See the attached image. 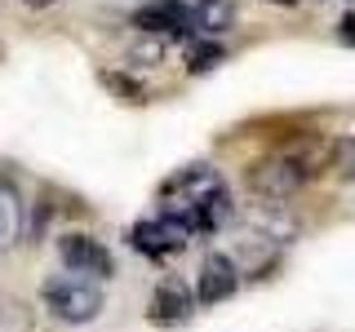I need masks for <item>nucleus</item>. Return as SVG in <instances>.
<instances>
[{"label":"nucleus","instance_id":"f257e3e1","mask_svg":"<svg viewBox=\"0 0 355 332\" xmlns=\"http://www.w3.org/2000/svg\"><path fill=\"white\" fill-rule=\"evenodd\" d=\"M40 302L58 324H94L103 315V288L89 279H44L40 284Z\"/></svg>","mask_w":355,"mask_h":332},{"label":"nucleus","instance_id":"f03ea898","mask_svg":"<svg viewBox=\"0 0 355 332\" xmlns=\"http://www.w3.org/2000/svg\"><path fill=\"white\" fill-rule=\"evenodd\" d=\"M306 177H311V169L297 155H271V160H258L249 169V191L262 199H288L293 191H302Z\"/></svg>","mask_w":355,"mask_h":332},{"label":"nucleus","instance_id":"7ed1b4c3","mask_svg":"<svg viewBox=\"0 0 355 332\" xmlns=\"http://www.w3.org/2000/svg\"><path fill=\"white\" fill-rule=\"evenodd\" d=\"M187 239H191V230H187L182 221L164 217V213L138 221V226L129 230V243L142 252V257H173V252L187 248Z\"/></svg>","mask_w":355,"mask_h":332},{"label":"nucleus","instance_id":"20e7f679","mask_svg":"<svg viewBox=\"0 0 355 332\" xmlns=\"http://www.w3.org/2000/svg\"><path fill=\"white\" fill-rule=\"evenodd\" d=\"M58 257L71 275H94V279H111V270H116V261H111V252L98 243L94 235H80V230H71V235L58 239Z\"/></svg>","mask_w":355,"mask_h":332},{"label":"nucleus","instance_id":"39448f33","mask_svg":"<svg viewBox=\"0 0 355 332\" xmlns=\"http://www.w3.org/2000/svg\"><path fill=\"white\" fill-rule=\"evenodd\" d=\"M133 27L147 36H187L191 31V9L182 0H147L133 9Z\"/></svg>","mask_w":355,"mask_h":332},{"label":"nucleus","instance_id":"423d86ee","mask_svg":"<svg viewBox=\"0 0 355 332\" xmlns=\"http://www.w3.org/2000/svg\"><path fill=\"white\" fill-rule=\"evenodd\" d=\"M236 284H240V270H236V261H231L227 252H209V257L200 261L196 302H200V306H218V302H227V297L236 293Z\"/></svg>","mask_w":355,"mask_h":332},{"label":"nucleus","instance_id":"0eeeda50","mask_svg":"<svg viewBox=\"0 0 355 332\" xmlns=\"http://www.w3.org/2000/svg\"><path fill=\"white\" fill-rule=\"evenodd\" d=\"M191 310H196V293L182 279H160L155 284V293H151V324L178 328V324L191 319Z\"/></svg>","mask_w":355,"mask_h":332},{"label":"nucleus","instance_id":"6e6552de","mask_svg":"<svg viewBox=\"0 0 355 332\" xmlns=\"http://www.w3.org/2000/svg\"><path fill=\"white\" fill-rule=\"evenodd\" d=\"M191 31H205V36H218L236 22V0H191Z\"/></svg>","mask_w":355,"mask_h":332},{"label":"nucleus","instance_id":"1a4fd4ad","mask_svg":"<svg viewBox=\"0 0 355 332\" xmlns=\"http://www.w3.org/2000/svg\"><path fill=\"white\" fill-rule=\"evenodd\" d=\"M22 235V199L9 182H0V252L14 248Z\"/></svg>","mask_w":355,"mask_h":332},{"label":"nucleus","instance_id":"9d476101","mask_svg":"<svg viewBox=\"0 0 355 332\" xmlns=\"http://www.w3.org/2000/svg\"><path fill=\"white\" fill-rule=\"evenodd\" d=\"M222 58H227V49H222L218 40H200V44L187 49V71H191V75H205V71H214Z\"/></svg>","mask_w":355,"mask_h":332},{"label":"nucleus","instance_id":"9b49d317","mask_svg":"<svg viewBox=\"0 0 355 332\" xmlns=\"http://www.w3.org/2000/svg\"><path fill=\"white\" fill-rule=\"evenodd\" d=\"M103 80H107L111 89H120V93H125V98H129V102H142V98H138V93H142V89H138V84H133V80H125V75H103Z\"/></svg>","mask_w":355,"mask_h":332},{"label":"nucleus","instance_id":"f8f14e48","mask_svg":"<svg viewBox=\"0 0 355 332\" xmlns=\"http://www.w3.org/2000/svg\"><path fill=\"white\" fill-rule=\"evenodd\" d=\"M338 40L355 49V14H342V18H338Z\"/></svg>","mask_w":355,"mask_h":332},{"label":"nucleus","instance_id":"ddd939ff","mask_svg":"<svg viewBox=\"0 0 355 332\" xmlns=\"http://www.w3.org/2000/svg\"><path fill=\"white\" fill-rule=\"evenodd\" d=\"M27 5H36V9H44V5H53V0H27Z\"/></svg>","mask_w":355,"mask_h":332},{"label":"nucleus","instance_id":"4468645a","mask_svg":"<svg viewBox=\"0 0 355 332\" xmlns=\"http://www.w3.org/2000/svg\"><path fill=\"white\" fill-rule=\"evenodd\" d=\"M275 5H293V0H275Z\"/></svg>","mask_w":355,"mask_h":332}]
</instances>
